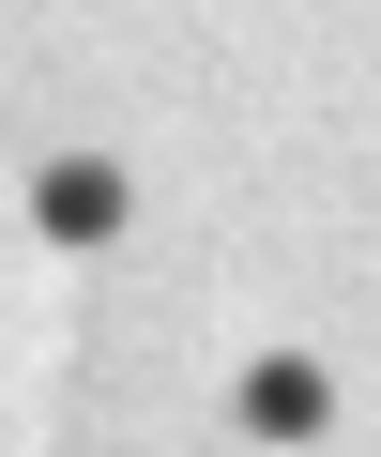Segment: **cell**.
Masks as SVG:
<instances>
[{
	"label": "cell",
	"mask_w": 381,
	"mask_h": 457,
	"mask_svg": "<svg viewBox=\"0 0 381 457\" xmlns=\"http://www.w3.org/2000/svg\"><path fill=\"white\" fill-rule=\"evenodd\" d=\"M31 228H46V245H107V228H122V168L107 153H46L31 168Z\"/></svg>",
	"instance_id": "obj_1"
},
{
	"label": "cell",
	"mask_w": 381,
	"mask_h": 457,
	"mask_svg": "<svg viewBox=\"0 0 381 457\" xmlns=\"http://www.w3.org/2000/svg\"><path fill=\"white\" fill-rule=\"evenodd\" d=\"M244 427H260V442H320V427H335V381H320L305 351H260V366H244Z\"/></svg>",
	"instance_id": "obj_2"
}]
</instances>
